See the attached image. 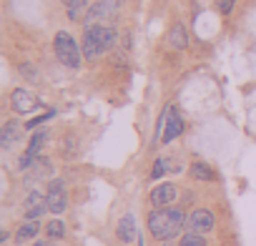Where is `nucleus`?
Wrapping results in <instances>:
<instances>
[{"label":"nucleus","instance_id":"f257e3e1","mask_svg":"<svg viewBox=\"0 0 256 246\" xmlns=\"http://www.w3.org/2000/svg\"><path fill=\"white\" fill-rule=\"evenodd\" d=\"M186 224V214L181 208H154L148 214V231L156 241H171L181 234Z\"/></svg>","mask_w":256,"mask_h":246},{"label":"nucleus","instance_id":"f03ea898","mask_svg":"<svg viewBox=\"0 0 256 246\" xmlns=\"http://www.w3.org/2000/svg\"><path fill=\"white\" fill-rule=\"evenodd\" d=\"M53 48H56L58 60H60L66 68H80V56H83V48H78V43L73 40V36H70V33H66V30L56 33Z\"/></svg>","mask_w":256,"mask_h":246},{"label":"nucleus","instance_id":"7ed1b4c3","mask_svg":"<svg viewBox=\"0 0 256 246\" xmlns=\"http://www.w3.org/2000/svg\"><path fill=\"white\" fill-rule=\"evenodd\" d=\"M46 198H48V211H50V214H63V211L68 208V191H66V184H63L60 178L50 181Z\"/></svg>","mask_w":256,"mask_h":246},{"label":"nucleus","instance_id":"20e7f679","mask_svg":"<svg viewBox=\"0 0 256 246\" xmlns=\"http://www.w3.org/2000/svg\"><path fill=\"white\" fill-rule=\"evenodd\" d=\"M86 33L96 40V46L100 48V53H106V50H110L116 46V30L108 28V26H88Z\"/></svg>","mask_w":256,"mask_h":246},{"label":"nucleus","instance_id":"39448f33","mask_svg":"<svg viewBox=\"0 0 256 246\" xmlns=\"http://www.w3.org/2000/svg\"><path fill=\"white\" fill-rule=\"evenodd\" d=\"M46 211H48V198L40 196L38 191H33V194L26 198V204H23V214H26L28 221H38Z\"/></svg>","mask_w":256,"mask_h":246},{"label":"nucleus","instance_id":"423d86ee","mask_svg":"<svg viewBox=\"0 0 256 246\" xmlns=\"http://www.w3.org/2000/svg\"><path fill=\"white\" fill-rule=\"evenodd\" d=\"M10 103H13V110H16V113H30V110L40 108V100H38L33 93L23 90V88L13 90V96H10Z\"/></svg>","mask_w":256,"mask_h":246},{"label":"nucleus","instance_id":"0eeeda50","mask_svg":"<svg viewBox=\"0 0 256 246\" xmlns=\"http://www.w3.org/2000/svg\"><path fill=\"white\" fill-rule=\"evenodd\" d=\"M188 228L194 234H208L214 228V214L208 208H194V214L188 216Z\"/></svg>","mask_w":256,"mask_h":246},{"label":"nucleus","instance_id":"6e6552de","mask_svg":"<svg viewBox=\"0 0 256 246\" xmlns=\"http://www.w3.org/2000/svg\"><path fill=\"white\" fill-rule=\"evenodd\" d=\"M176 186L174 184H158L154 191H151V204L156 206V208H164V206H168V204H174L176 201Z\"/></svg>","mask_w":256,"mask_h":246},{"label":"nucleus","instance_id":"1a4fd4ad","mask_svg":"<svg viewBox=\"0 0 256 246\" xmlns=\"http://www.w3.org/2000/svg\"><path fill=\"white\" fill-rule=\"evenodd\" d=\"M181 131H184V118H181V113L171 106V113H168V120H166V128H164L161 141H164V144H171L174 138L181 136Z\"/></svg>","mask_w":256,"mask_h":246},{"label":"nucleus","instance_id":"9d476101","mask_svg":"<svg viewBox=\"0 0 256 246\" xmlns=\"http://www.w3.org/2000/svg\"><path fill=\"white\" fill-rule=\"evenodd\" d=\"M23 134V126H20V120H8L3 131H0V146L3 148H10Z\"/></svg>","mask_w":256,"mask_h":246},{"label":"nucleus","instance_id":"9b49d317","mask_svg":"<svg viewBox=\"0 0 256 246\" xmlns=\"http://www.w3.org/2000/svg\"><path fill=\"white\" fill-rule=\"evenodd\" d=\"M118 238L123 241V244H131L134 238H136V218L131 216V214H126L120 221H118Z\"/></svg>","mask_w":256,"mask_h":246},{"label":"nucleus","instance_id":"f8f14e48","mask_svg":"<svg viewBox=\"0 0 256 246\" xmlns=\"http://www.w3.org/2000/svg\"><path fill=\"white\" fill-rule=\"evenodd\" d=\"M168 46H171L174 50H184V48L188 46V33H186V28H184L181 23H176V26L168 30Z\"/></svg>","mask_w":256,"mask_h":246},{"label":"nucleus","instance_id":"ddd939ff","mask_svg":"<svg viewBox=\"0 0 256 246\" xmlns=\"http://www.w3.org/2000/svg\"><path fill=\"white\" fill-rule=\"evenodd\" d=\"M38 234H40V224H38V221H28V224L18 226V231H16V244H26V241L36 238Z\"/></svg>","mask_w":256,"mask_h":246},{"label":"nucleus","instance_id":"4468645a","mask_svg":"<svg viewBox=\"0 0 256 246\" xmlns=\"http://www.w3.org/2000/svg\"><path fill=\"white\" fill-rule=\"evenodd\" d=\"M88 10H86V0H68V18L73 23H80L86 20Z\"/></svg>","mask_w":256,"mask_h":246},{"label":"nucleus","instance_id":"2eb2a0df","mask_svg":"<svg viewBox=\"0 0 256 246\" xmlns=\"http://www.w3.org/2000/svg\"><path fill=\"white\" fill-rule=\"evenodd\" d=\"M191 176H194L196 181H214V178H216L214 168H211L208 164H201V161H196V164L191 166Z\"/></svg>","mask_w":256,"mask_h":246},{"label":"nucleus","instance_id":"dca6fc26","mask_svg":"<svg viewBox=\"0 0 256 246\" xmlns=\"http://www.w3.org/2000/svg\"><path fill=\"white\" fill-rule=\"evenodd\" d=\"M46 234H48L50 238H63V236H66V224H63L60 218H53V221L46 226Z\"/></svg>","mask_w":256,"mask_h":246},{"label":"nucleus","instance_id":"f3484780","mask_svg":"<svg viewBox=\"0 0 256 246\" xmlns=\"http://www.w3.org/2000/svg\"><path fill=\"white\" fill-rule=\"evenodd\" d=\"M178 246H206V238H204V234H186V236H181V244Z\"/></svg>","mask_w":256,"mask_h":246},{"label":"nucleus","instance_id":"a211bd4d","mask_svg":"<svg viewBox=\"0 0 256 246\" xmlns=\"http://www.w3.org/2000/svg\"><path fill=\"white\" fill-rule=\"evenodd\" d=\"M168 166H171L168 158H158V161L154 164V174H151V176H154V178H161V176L168 171Z\"/></svg>","mask_w":256,"mask_h":246},{"label":"nucleus","instance_id":"6ab92c4d","mask_svg":"<svg viewBox=\"0 0 256 246\" xmlns=\"http://www.w3.org/2000/svg\"><path fill=\"white\" fill-rule=\"evenodd\" d=\"M234 3H236V0H216V6H218V10H221L224 16H228V13H231Z\"/></svg>","mask_w":256,"mask_h":246},{"label":"nucleus","instance_id":"aec40b11","mask_svg":"<svg viewBox=\"0 0 256 246\" xmlns=\"http://www.w3.org/2000/svg\"><path fill=\"white\" fill-rule=\"evenodd\" d=\"M33 246H56V244H53V241H36Z\"/></svg>","mask_w":256,"mask_h":246}]
</instances>
